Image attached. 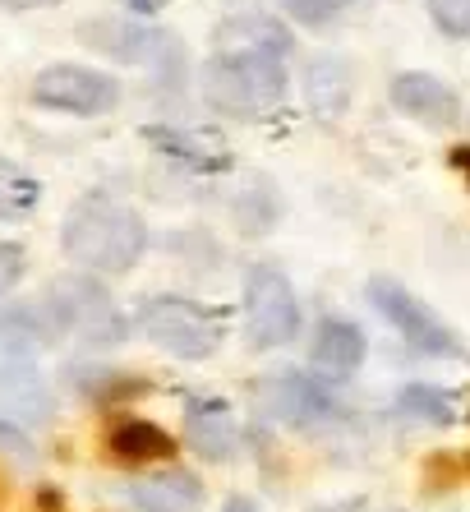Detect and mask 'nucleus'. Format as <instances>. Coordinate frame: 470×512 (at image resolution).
Wrapping results in <instances>:
<instances>
[{"instance_id": "8", "label": "nucleus", "mask_w": 470, "mask_h": 512, "mask_svg": "<svg viewBox=\"0 0 470 512\" xmlns=\"http://www.w3.org/2000/svg\"><path fill=\"white\" fill-rule=\"evenodd\" d=\"M33 102L65 116H106L120 107V84L93 65H51L33 79Z\"/></svg>"}, {"instance_id": "2", "label": "nucleus", "mask_w": 470, "mask_h": 512, "mask_svg": "<svg viewBox=\"0 0 470 512\" xmlns=\"http://www.w3.org/2000/svg\"><path fill=\"white\" fill-rule=\"evenodd\" d=\"M212 111L235 120L268 116L286 97V51L282 47H217L199 74Z\"/></svg>"}, {"instance_id": "17", "label": "nucleus", "mask_w": 470, "mask_h": 512, "mask_svg": "<svg viewBox=\"0 0 470 512\" xmlns=\"http://www.w3.org/2000/svg\"><path fill=\"white\" fill-rule=\"evenodd\" d=\"M231 217L245 236H263V231H272L277 227V217H282V194H277V185H272L268 176H254L245 190L235 194Z\"/></svg>"}, {"instance_id": "3", "label": "nucleus", "mask_w": 470, "mask_h": 512, "mask_svg": "<svg viewBox=\"0 0 470 512\" xmlns=\"http://www.w3.org/2000/svg\"><path fill=\"white\" fill-rule=\"evenodd\" d=\"M134 328L166 356L180 360H208L226 337V319L203 300L189 296H148L134 310Z\"/></svg>"}, {"instance_id": "13", "label": "nucleus", "mask_w": 470, "mask_h": 512, "mask_svg": "<svg viewBox=\"0 0 470 512\" xmlns=\"http://www.w3.org/2000/svg\"><path fill=\"white\" fill-rule=\"evenodd\" d=\"M60 323L51 314L47 296L42 300H14V305H0V351H14V356H33V351H47L60 342Z\"/></svg>"}, {"instance_id": "24", "label": "nucleus", "mask_w": 470, "mask_h": 512, "mask_svg": "<svg viewBox=\"0 0 470 512\" xmlns=\"http://www.w3.org/2000/svg\"><path fill=\"white\" fill-rule=\"evenodd\" d=\"M346 5H351V0H282L286 19H295V24H305V28L332 24V19H337Z\"/></svg>"}, {"instance_id": "9", "label": "nucleus", "mask_w": 470, "mask_h": 512, "mask_svg": "<svg viewBox=\"0 0 470 512\" xmlns=\"http://www.w3.org/2000/svg\"><path fill=\"white\" fill-rule=\"evenodd\" d=\"M392 107L401 111V116L420 120V125H429V130H452L461 120V97L452 93V88L443 84V79H434V74L424 70H406L392 79L388 88Z\"/></svg>"}, {"instance_id": "25", "label": "nucleus", "mask_w": 470, "mask_h": 512, "mask_svg": "<svg viewBox=\"0 0 470 512\" xmlns=\"http://www.w3.org/2000/svg\"><path fill=\"white\" fill-rule=\"evenodd\" d=\"M24 245H14V240H0V296H10L14 286L24 282Z\"/></svg>"}, {"instance_id": "29", "label": "nucleus", "mask_w": 470, "mask_h": 512, "mask_svg": "<svg viewBox=\"0 0 470 512\" xmlns=\"http://www.w3.org/2000/svg\"><path fill=\"white\" fill-rule=\"evenodd\" d=\"M222 512H263V508H259L254 499H245V494H235V499L222 503Z\"/></svg>"}, {"instance_id": "6", "label": "nucleus", "mask_w": 470, "mask_h": 512, "mask_svg": "<svg viewBox=\"0 0 470 512\" xmlns=\"http://www.w3.org/2000/svg\"><path fill=\"white\" fill-rule=\"evenodd\" d=\"M369 305L397 328V337L411 346V351L434 356V360H466L461 337L452 333V328H447V323L438 319L415 291H406L401 282H392V277H374V282H369Z\"/></svg>"}, {"instance_id": "12", "label": "nucleus", "mask_w": 470, "mask_h": 512, "mask_svg": "<svg viewBox=\"0 0 470 512\" xmlns=\"http://www.w3.org/2000/svg\"><path fill=\"white\" fill-rule=\"evenodd\" d=\"M125 499L139 512H199L203 480L194 476V471L166 466V471H148V476L125 480Z\"/></svg>"}, {"instance_id": "26", "label": "nucleus", "mask_w": 470, "mask_h": 512, "mask_svg": "<svg viewBox=\"0 0 470 512\" xmlns=\"http://www.w3.org/2000/svg\"><path fill=\"white\" fill-rule=\"evenodd\" d=\"M0 453L5 457H14V462H33V439H28L24 429L14 425L10 416H0Z\"/></svg>"}, {"instance_id": "19", "label": "nucleus", "mask_w": 470, "mask_h": 512, "mask_svg": "<svg viewBox=\"0 0 470 512\" xmlns=\"http://www.w3.org/2000/svg\"><path fill=\"white\" fill-rule=\"evenodd\" d=\"M37 203H42V185L33 171L0 157V222H28L37 213Z\"/></svg>"}, {"instance_id": "1", "label": "nucleus", "mask_w": 470, "mask_h": 512, "mask_svg": "<svg viewBox=\"0 0 470 512\" xmlns=\"http://www.w3.org/2000/svg\"><path fill=\"white\" fill-rule=\"evenodd\" d=\"M60 245L79 268L93 277H120L148 250V227L130 203L111 199V194H83L65 213Z\"/></svg>"}, {"instance_id": "14", "label": "nucleus", "mask_w": 470, "mask_h": 512, "mask_svg": "<svg viewBox=\"0 0 470 512\" xmlns=\"http://www.w3.org/2000/svg\"><path fill=\"white\" fill-rule=\"evenodd\" d=\"M355 97V70L346 56H314L305 65V102L323 125L341 120Z\"/></svg>"}, {"instance_id": "10", "label": "nucleus", "mask_w": 470, "mask_h": 512, "mask_svg": "<svg viewBox=\"0 0 470 512\" xmlns=\"http://www.w3.org/2000/svg\"><path fill=\"white\" fill-rule=\"evenodd\" d=\"M0 406H5L14 420L47 425V420L56 416V393H51V383L37 374V365L28 356L0 351Z\"/></svg>"}, {"instance_id": "7", "label": "nucleus", "mask_w": 470, "mask_h": 512, "mask_svg": "<svg viewBox=\"0 0 470 512\" xmlns=\"http://www.w3.org/2000/svg\"><path fill=\"white\" fill-rule=\"evenodd\" d=\"M259 406L268 411L272 420H282V425H295V429H314V425H328V420L346 416V406L337 402L323 379L305 370H272L259 379L254 388Z\"/></svg>"}, {"instance_id": "5", "label": "nucleus", "mask_w": 470, "mask_h": 512, "mask_svg": "<svg viewBox=\"0 0 470 512\" xmlns=\"http://www.w3.org/2000/svg\"><path fill=\"white\" fill-rule=\"evenodd\" d=\"M300 333V300L282 268L254 263L245 273V337L254 351L291 346Z\"/></svg>"}, {"instance_id": "4", "label": "nucleus", "mask_w": 470, "mask_h": 512, "mask_svg": "<svg viewBox=\"0 0 470 512\" xmlns=\"http://www.w3.org/2000/svg\"><path fill=\"white\" fill-rule=\"evenodd\" d=\"M47 305L56 314L60 333L74 337L79 346L88 351H111L130 337V319L120 310L111 291L97 282L93 273H70V277H56L47 291Z\"/></svg>"}, {"instance_id": "15", "label": "nucleus", "mask_w": 470, "mask_h": 512, "mask_svg": "<svg viewBox=\"0 0 470 512\" xmlns=\"http://www.w3.org/2000/svg\"><path fill=\"white\" fill-rule=\"evenodd\" d=\"M309 360L323 379H351L365 365V333L351 319H323L309 342Z\"/></svg>"}, {"instance_id": "23", "label": "nucleus", "mask_w": 470, "mask_h": 512, "mask_svg": "<svg viewBox=\"0 0 470 512\" xmlns=\"http://www.w3.org/2000/svg\"><path fill=\"white\" fill-rule=\"evenodd\" d=\"M429 19L438 24V33L470 42V0H429Z\"/></svg>"}, {"instance_id": "16", "label": "nucleus", "mask_w": 470, "mask_h": 512, "mask_svg": "<svg viewBox=\"0 0 470 512\" xmlns=\"http://www.w3.org/2000/svg\"><path fill=\"white\" fill-rule=\"evenodd\" d=\"M83 42H93L106 56L143 65V60L153 56L157 42H162V33H157L153 24H130V19H93V24L83 28Z\"/></svg>"}, {"instance_id": "21", "label": "nucleus", "mask_w": 470, "mask_h": 512, "mask_svg": "<svg viewBox=\"0 0 470 512\" xmlns=\"http://www.w3.org/2000/svg\"><path fill=\"white\" fill-rule=\"evenodd\" d=\"M397 411L411 420H424V425H452L457 420V406L443 388H429V383H406L397 393Z\"/></svg>"}, {"instance_id": "27", "label": "nucleus", "mask_w": 470, "mask_h": 512, "mask_svg": "<svg viewBox=\"0 0 470 512\" xmlns=\"http://www.w3.org/2000/svg\"><path fill=\"white\" fill-rule=\"evenodd\" d=\"M309 512H369V503L365 499H341V503H318V508H309Z\"/></svg>"}, {"instance_id": "22", "label": "nucleus", "mask_w": 470, "mask_h": 512, "mask_svg": "<svg viewBox=\"0 0 470 512\" xmlns=\"http://www.w3.org/2000/svg\"><path fill=\"white\" fill-rule=\"evenodd\" d=\"M65 379H70L74 393L83 397H120V393H139L143 383L134 379V374H116V370H88V365H70L65 370Z\"/></svg>"}, {"instance_id": "20", "label": "nucleus", "mask_w": 470, "mask_h": 512, "mask_svg": "<svg viewBox=\"0 0 470 512\" xmlns=\"http://www.w3.org/2000/svg\"><path fill=\"white\" fill-rule=\"evenodd\" d=\"M148 139H153L171 162H180V167H189V171H222L226 162H231L226 148H208L199 134H180V130H162V125H153Z\"/></svg>"}, {"instance_id": "11", "label": "nucleus", "mask_w": 470, "mask_h": 512, "mask_svg": "<svg viewBox=\"0 0 470 512\" xmlns=\"http://www.w3.org/2000/svg\"><path fill=\"white\" fill-rule=\"evenodd\" d=\"M185 443L208 462H231L240 448V425L217 397H185Z\"/></svg>"}, {"instance_id": "28", "label": "nucleus", "mask_w": 470, "mask_h": 512, "mask_svg": "<svg viewBox=\"0 0 470 512\" xmlns=\"http://www.w3.org/2000/svg\"><path fill=\"white\" fill-rule=\"evenodd\" d=\"M60 0H0V10H51Z\"/></svg>"}, {"instance_id": "18", "label": "nucleus", "mask_w": 470, "mask_h": 512, "mask_svg": "<svg viewBox=\"0 0 470 512\" xmlns=\"http://www.w3.org/2000/svg\"><path fill=\"white\" fill-rule=\"evenodd\" d=\"M106 448L116 457H125V462H157V457L176 453L171 434H162V429L148 425V420H116L111 434H106Z\"/></svg>"}]
</instances>
